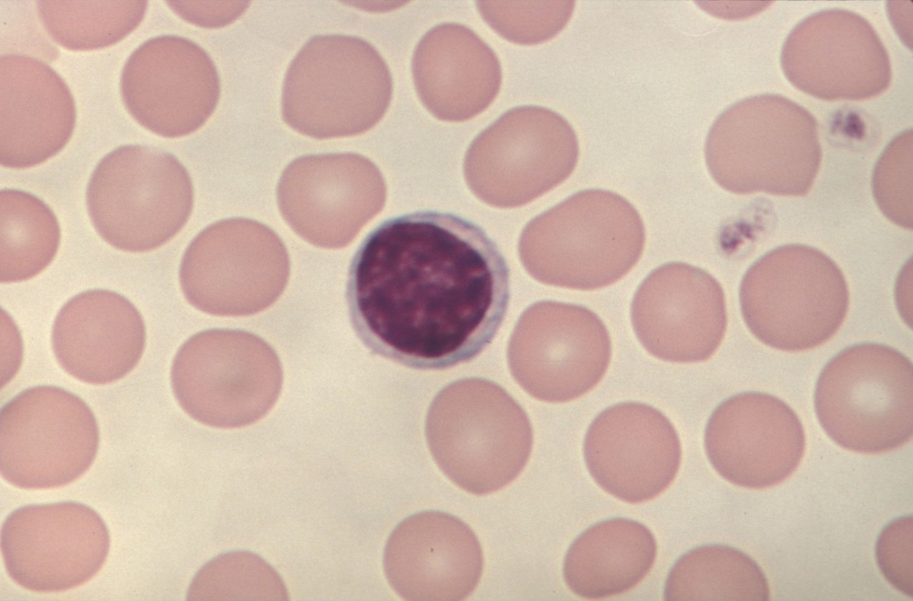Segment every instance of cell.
<instances>
[{
  "mask_svg": "<svg viewBox=\"0 0 913 601\" xmlns=\"http://www.w3.org/2000/svg\"><path fill=\"white\" fill-rule=\"evenodd\" d=\"M579 154L574 129L560 114L540 106L515 107L473 140L465 177L483 202L519 207L566 180Z\"/></svg>",
  "mask_w": 913,
  "mask_h": 601,
  "instance_id": "cell-10",
  "label": "cell"
},
{
  "mask_svg": "<svg viewBox=\"0 0 913 601\" xmlns=\"http://www.w3.org/2000/svg\"><path fill=\"white\" fill-rule=\"evenodd\" d=\"M704 448L716 472L749 489L777 485L798 467L805 433L796 413L780 399L747 391L729 397L711 413Z\"/></svg>",
  "mask_w": 913,
  "mask_h": 601,
  "instance_id": "cell-20",
  "label": "cell"
},
{
  "mask_svg": "<svg viewBox=\"0 0 913 601\" xmlns=\"http://www.w3.org/2000/svg\"><path fill=\"white\" fill-rule=\"evenodd\" d=\"M109 549L102 517L73 501L20 507L1 529L8 575L38 593L66 591L87 582L104 564Z\"/></svg>",
  "mask_w": 913,
  "mask_h": 601,
  "instance_id": "cell-14",
  "label": "cell"
},
{
  "mask_svg": "<svg viewBox=\"0 0 913 601\" xmlns=\"http://www.w3.org/2000/svg\"><path fill=\"white\" fill-rule=\"evenodd\" d=\"M352 327L374 354L417 370L478 357L510 302V270L498 244L459 215L419 210L382 221L348 273Z\"/></svg>",
  "mask_w": 913,
  "mask_h": 601,
  "instance_id": "cell-1",
  "label": "cell"
},
{
  "mask_svg": "<svg viewBox=\"0 0 913 601\" xmlns=\"http://www.w3.org/2000/svg\"><path fill=\"white\" fill-rule=\"evenodd\" d=\"M276 571L247 552L219 556L194 577L187 599H287Z\"/></svg>",
  "mask_w": 913,
  "mask_h": 601,
  "instance_id": "cell-29",
  "label": "cell"
},
{
  "mask_svg": "<svg viewBox=\"0 0 913 601\" xmlns=\"http://www.w3.org/2000/svg\"><path fill=\"white\" fill-rule=\"evenodd\" d=\"M477 8L498 35L520 45H535L554 37L566 25L573 2H487Z\"/></svg>",
  "mask_w": 913,
  "mask_h": 601,
  "instance_id": "cell-30",
  "label": "cell"
},
{
  "mask_svg": "<svg viewBox=\"0 0 913 601\" xmlns=\"http://www.w3.org/2000/svg\"><path fill=\"white\" fill-rule=\"evenodd\" d=\"M61 229L53 210L31 193L0 192V282L29 280L53 259Z\"/></svg>",
  "mask_w": 913,
  "mask_h": 601,
  "instance_id": "cell-27",
  "label": "cell"
},
{
  "mask_svg": "<svg viewBox=\"0 0 913 601\" xmlns=\"http://www.w3.org/2000/svg\"><path fill=\"white\" fill-rule=\"evenodd\" d=\"M814 406L825 432L843 449L863 454L896 449L913 436L912 363L883 344L847 347L822 369Z\"/></svg>",
  "mask_w": 913,
  "mask_h": 601,
  "instance_id": "cell-7",
  "label": "cell"
},
{
  "mask_svg": "<svg viewBox=\"0 0 913 601\" xmlns=\"http://www.w3.org/2000/svg\"><path fill=\"white\" fill-rule=\"evenodd\" d=\"M146 1H38V16L48 35L74 51L110 46L143 21Z\"/></svg>",
  "mask_w": 913,
  "mask_h": 601,
  "instance_id": "cell-28",
  "label": "cell"
},
{
  "mask_svg": "<svg viewBox=\"0 0 913 601\" xmlns=\"http://www.w3.org/2000/svg\"><path fill=\"white\" fill-rule=\"evenodd\" d=\"M392 95L385 61L367 41L346 35L310 38L286 71L284 122L317 139L359 135L384 116Z\"/></svg>",
  "mask_w": 913,
  "mask_h": 601,
  "instance_id": "cell-5",
  "label": "cell"
},
{
  "mask_svg": "<svg viewBox=\"0 0 913 601\" xmlns=\"http://www.w3.org/2000/svg\"><path fill=\"white\" fill-rule=\"evenodd\" d=\"M290 259L281 238L256 220L233 218L200 232L185 250L179 281L186 300L204 313H259L284 292Z\"/></svg>",
  "mask_w": 913,
  "mask_h": 601,
  "instance_id": "cell-11",
  "label": "cell"
},
{
  "mask_svg": "<svg viewBox=\"0 0 913 601\" xmlns=\"http://www.w3.org/2000/svg\"><path fill=\"white\" fill-rule=\"evenodd\" d=\"M646 231L636 208L603 189L578 192L531 219L518 253L537 281L591 291L625 276L644 251Z\"/></svg>",
  "mask_w": 913,
  "mask_h": 601,
  "instance_id": "cell-2",
  "label": "cell"
},
{
  "mask_svg": "<svg viewBox=\"0 0 913 601\" xmlns=\"http://www.w3.org/2000/svg\"><path fill=\"white\" fill-rule=\"evenodd\" d=\"M912 518L903 517L891 523L881 533L876 544V558L887 580L905 594L911 596Z\"/></svg>",
  "mask_w": 913,
  "mask_h": 601,
  "instance_id": "cell-32",
  "label": "cell"
},
{
  "mask_svg": "<svg viewBox=\"0 0 913 601\" xmlns=\"http://www.w3.org/2000/svg\"><path fill=\"white\" fill-rule=\"evenodd\" d=\"M385 576L406 600H463L479 584L483 556L472 529L440 511L413 515L390 535L383 555Z\"/></svg>",
  "mask_w": 913,
  "mask_h": 601,
  "instance_id": "cell-21",
  "label": "cell"
},
{
  "mask_svg": "<svg viewBox=\"0 0 913 601\" xmlns=\"http://www.w3.org/2000/svg\"><path fill=\"white\" fill-rule=\"evenodd\" d=\"M769 589L760 566L742 551L709 545L683 555L664 587L666 600H768Z\"/></svg>",
  "mask_w": 913,
  "mask_h": 601,
  "instance_id": "cell-26",
  "label": "cell"
},
{
  "mask_svg": "<svg viewBox=\"0 0 913 601\" xmlns=\"http://www.w3.org/2000/svg\"><path fill=\"white\" fill-rule=\"evenodd\" d=\"M704 155L711 177L728 192L804 196L821 163L818 122L780 95L747 97L713 122Z\"/></svg>",
  "mask_w": 913,
  "mask_h": 601,
  "instance_id": "cell-3",
  "label": "cell"
},
{
  "mask_svg": "<svg viewBox=\"0 0 913 601\" xmlns=\"http://www.w3.org/2000/svg\"><path fill=\"white\" fill-rule=\"evenodd\" d=\"M123 103L146 129L175 138L200 128L214 111L220 94L218 70L194 42L160 36L138 46L120 79Z\"/></svg>",
  "mask_w": 913,
  "mask_h": 601,
  "instance_id": "cell-17",
  "label": "cell"
},
{
  "mask_svg": "<svg viewBox=\"0 0 913 601\" xmlns=\"http://www.w3.org/2000/svg\"><path fill=\"white\" fill-rule=\"evenodd\" d=\"M281 215L312 245L340 249L383 208L386 185L376 165L354 152L293 160L276 190Z\"/></svg>",
  "mask_w": 913,
  "mask_h": 601,
  "instance_id": "cell-15",
  "label": "cell"
},
{
  "mask_svg": "<svg viewBox=\"0 0 913 601\" xmlns=\"http://www.w3.org/2000/svg\"><path fill=\"white\" fill-rule=\"evenodd\" d=\"M657 544L644 524L627 518L600 522L570 546L563 579L577 596L598 599L637 586L653 567Z\"/></svg>",
  "mask_w": 913,
  "mask_h": 601,
  "instance_id": "cell-25",
  "label": "cell"
},
{
  "mask_svg": "<svg viewBox=\"0 0 913 601\" xmlns=\"http://www.w3.org/2000/svg\"><path fill=\"white\" fill-rule=\"evenodd\" d=\"M612 342L603 320L572 303L541 300L521 315L508 345L510 371L533 398L574 400L593 390L608 370Z\"/></svg>",
  "mask_w": 913,
  "mask_h": 601,
  "instance_id": "cell-13",
  "label": "cell"
},
{
  "mask_svg": "<svg viewBox=\"0 0 913 601\" xmlns=\"http://www.w3.org/2000/svg\"><path fill=\"white\" fill-rule=\"evenodd\" d=\"M86 205L98 235L129 252H145L171 240L193 206L191 177L171 153L142 144L120 146L95 167Z\"/></svg>",
  "mask_w": 913,
  "mask_h": 601,
  "instance_id": "cell-8",
  "label": "cell"
},
{
  "mask_svg": "<svg viewBox=\"0 0 913 601\" xmlns=\"http://www.w3.org/2000/svg\"><path fill=\"white\" fill-rule=\"evenodd\" d=\"M146 333L137 309L108 290H89L70 299L52 330L53 354L72 377L99 385L119 381L140 361Z\"/></svg>",
  "mask_w": 913,
  "mask_h": 601,
  "instance_id": "cell-23",
  "label": "cell"
},
{
  "mask_svg": "<svg viewBox=\"0 0 913 601\" xmlns=\"http://www.w3.org/2000/svg\"><path fill=\"white\" fill-rule=\"evenodd\" d=\"M781 67L800 91L826 101L866 100L890 86L889 54L872 25L845 9H827L800 21L781 51Z\"/></svg>",
  "mask_w": 913,
  "mask_h": 601,
  "instance_id": "cell-16",
  "label": "cell"
},
{
  "mask_svg": "<svg viewBox=\"0 0 913 601\" xmlns=\"http://www.w3.org/2000/svg\"><path fill=\"white\" fill-rule=\"evenodd\" d=\"M630 319L638 342L654 358L673 363L705 361L726 333L725 294L704 269L665 263L637 287Z\"/></svg>",
  "mask_w": 913,
  "mask_h": 601,
  "instance_id": "cell-18",
  "label": "cell"
},
{
  "mask_svg": "<svg viewBox=\"0 0 913 601\" xmlns=\"http://www.w3.org/2000/svg\"><path fill=\"white\" fill-rule=\"evenodd\" d=\"M171 385L182 409L197 422L239 428L264 417L283 384L282 366L262 338L243 330L210 329L177 350Z\"/></svg>",
  "mask_w": 913,
  "mask_h": 601,
  "instance_id": "cell-9",
  "label": "cell"
},
{
  "mask_svg": "<svg viewBox=\"0 0 913 601\" xmlns=\"http://www.w3.org/2000/svg\"><path fill=\"white\" fill-rule=\"evenodd\" d=\"M425 435L444 474L480 496L511 483L526 465L533 443L522 407L500 386L481 378L454 382L436 395Z\"/></svg>",
  "mask_w": 913,
  "mask_h": 601,
  "instance_id": "cell-4",
  "label": "cell"
},
{
  "mask_svg": "<svg viewBox=\"0 0 913 601\" xmlns=\"http://www.w3.org/2000/svg\"><path fill=\"white\" fill-rule=\"evenodd\" d=\"M873 193L883 214L895 225L912 229V130L896 136L879 157L873 173Z\"/></svg>",
  "mask_w": 913,
  "mask_h": 601,
  "instance_id": "cell-31",
  "label": "cell"
},
{
  "mask_svg": "<svg viewBox=\"0 0 913 601\" xmlns=\"http://www.w3.org/2000/svg\"><path fill=\"white\" fill-rule=\"evenodd\" d=\"M416 93L437 119L468 120L498 95L501 67L494 51L471 29L442 23L417 44L412 59Z\"/></svg>",
  "mask_w": 913,
  "mask_h": 601,
  "instance_id": "cell-24",
  "label": "cell"
},
{
  "mask_svg": "<svg viewBox=\"0 0 913 601\" xmlns=\"http://www.w3.org/2000/svg\"><path fill=\"white\" fill-rule=\"evenodd\" d=\"M583 455L590 475L604 490L637 504L656 498L673 482L681 444L660 410L628 401L595 417L584 438Z\"/></svg>",
  "mask_w": 913,
  "mask_h": 601,
  "instance_id": "cell-19",
  "label": "cell"
},
{
  "mask_svg": "<svg viewBox=\"0 0 913 601\" xmlns=\"http://www.w3.org/2000/svg\"><path fill=\"white\" fill-rule=\"evenodd\" d=\"M99 428L91 408L55 386L29 388L0 412V473L26 490L71 483L94 463Z\"/></svg>",
  "mask_w": 913,
  "mask_h": 601,
  "instance_id": "cell-12",
  "label": "cell"
},
{
  "mask_svg": "<svg viewBox=\"0 0 913 601\" xmlns=\"http://www.w3.org/2000/svg\"><path fill=\"white\" fill-rule=\"evenodd\" d=\"M76 124L72 95L44 62L23 54L0 57V164L27 169L64 148Z\"/></svg>",
  "mask_w": 913,
  "mask_h": 601,
  "instance_id": "cell-22",
  "label": "cell"
},
{
  "mask_svg": "<svg viewBox=\"0 0 913 601\" xmlns=\"http://www.w3.org/2000/svg\"><path fill=\"white\" fill-rule=\"evenodd\" d=\"M739 301L750 332L784 351H803L831 339L849 308L845 277L835 262L805 244H786L744 274Z\"/></svg>",
  "mask_w": 913,
  "mask_h": 601,
  "instance_id": "cell-6",
  "label": "cell"
}]
</instances>
